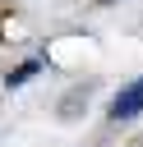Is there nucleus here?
<instances>
[{
	"label": "nucleus",
	"instance_id": "3",
	"mask_svg": "<svg viewBox=\"0 0 143 147\" xmlns=\"http://www.w3.org/2000/svg\"><path fill=\"white\" fill-rule=\"evenodd\" d=\"M101 5H106V0H101Z\"/></svg>",
	"mask_w": 143,
	"mask_h": 147
},
{
	"label": "nucleus",
	"instance_id": "2",
	"mask_svg": "<svg viewBox=\"0 0 143 147\" xmlns=\"http://www.w3.org/2000/svg\"><path fill=\"white\" fill-rule=\"evenodd\" d=\"M37 69H42V60H23V64H18V69H14L5 83H9V87H23L28 78H37Z\"/></svg>",
	"mask_w": 143,
	"mask_h": 147
},
{
	"label": "nucleus",
	"instance_id": "1",
	"mask_svg": "<svg viewBox=\"0 0 143 147\" xmlns=\"http://www.w3.org/2000/svg\"><path fill=\"white\" fill-rule=\"evenodd\" d=\"M134 115H143V78H134V83L111 101V119H134Z\"/></svg>",
	"mask_w": 143,
	"mask_h": 147
}]
</instances>
